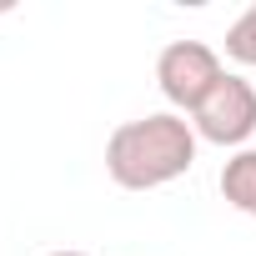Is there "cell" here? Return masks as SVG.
I'll return each instance as SVG.
<instances>
[{
  "mask_svg": "<svg viewBox=\"0 0 256 256\" xmlns=\"http://www.w3.org/2000/svg\"><path fill=\"white\" fill-rule=\"evenodd\" d=\"M221 196H226V206H236L241 216L256 221V146L236 151L221 166Z\"/></svg>",
  "mask_w": 256,
  "mask_h": 256,
  "instance_id": "277c9868",
  "label": "cell"
},
{
  "mask_svg": "<svg viewBox=\"0 0 256 256\" xmlns=\"http://www.w3.org/2000/svg\"><path fill=\"white\" fill-rule=\"evenodd\" d=\"M196 166V131L176 110H151L120 120L106 141V176L120 191H156Z\"/></svg>",
  "mask_w": 256,
  "mask_h": 256,
  "instance_id": "6da1fadb",
  "label": "cell"
},
{
  "mask_svg": "<svg viewBox=\"0 0 256 256\" xmlns=\"http://www.w3.org/2000/svg\"><path fill=\"white\" fill-rule=\"evenodd\" d=\"M191 131H196V141H211V146H241L246 151V141H251V131H256V86L246 80V76H221L216 80V90L191 110Z\"/></svg>",
  "mask_w": 256,
  "mask_h": 256,
  "instance_id": "7a4b0ae2",
  "label": "cell"
},
{
  "mask_svg": "<svg viewBox=\"0 0 256 256\" xmlns=\"http://www.w3.org/2000/svg\"><path fill=\"white\" fill-rule=\"evenodd\" d=\"M226 56L241 66H256V0L226 26Z\"/></svg>",
  "mask_w": 256,
  "mask_h": 256,
  "instance_id": "5b68a950",
  "label": "cell"
},
{
  "mask_svg": "<svg viewBox=\"0 0 256 256\" xmlns=\"http://www.w3.org/2000/svg\"><path fill=\"white\" fill-rule=\"evenodd\" d=\"M221 76H226V66H221V56H216L206 40H171V46L156 56V86H161V96L176 106V116H181V110H196V106L216 90Z\"/></svg>",
  "mask_w": 256,
  "mask_h": 256,
  "instance_id": "3957f363",
  "label": "cell"
},
{
  "mask_svg": "<svg viewBox=\"0 0 256 256\" xmlns=\"http://www.w3.org/2000/svg\"><path fill=\"white\" fill-rule=\"evenodd\" d=\"M50 256H86V251H50Z\"/></svg>",
  "mask_w": 256,
  "mask_h": 256,
  "instance_id": "8992f818",
  "label": "cell"
}]
</instances>
